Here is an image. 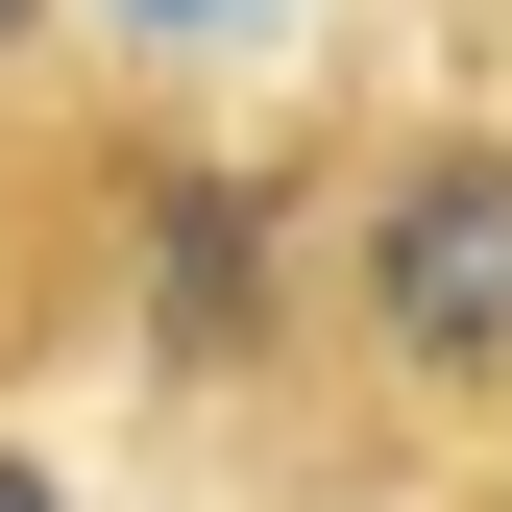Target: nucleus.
Returning <instances> with one entry per match:
<instances>
[{
    "label": "nucleus",
    "instance_id": "1",
    "mask_svg": "<svg viewBox=\"0 0 512 512\" xmlns=\"http://www.w3.org/2000/svg\"><path fill=\"white\" fill-rule=\"evenodd\" d=\"M366 317H391L439 391L512 366V147H415V171H391V220H366Z\"/></svg>",
    "mask_w": 512,
    "mask_h": 512
},
{
    "label": "nucleus",
    "instance_id": "2",
    "mask_svg": "<svg viewBox=\"0 0 512 512\" xmlns=\"http://www.w3.org/2000/svg\"><path fill=\"white\" fill-rule=\"evenodd\" d=\"M244 342H269V220L220 171H171V366H244Z\"/></svg>",
    "mask_w": 512,
    "mask_h": 512
},
{
    "label": "nucleus",
    "instance_id": "3",
    "mask_svg": "<svg viewBox=\"0 0 512 512\" xmlns=\"http://www.w3.org/2000/svg\"><path fill=\"white\" fill-rule=\"evenodd\" d=\"M122 25H220V0H122Z\"/></svg>",
    "mask_w": 512,
    "mask_h": 512
},
{
    "label": "nucleus",
    "instance_id": "4",
    "mask_svg": "<svg viewBox=\"0 0 512 512\" xmlns=\"http://www.w3.org/2000/svg\"><path fill=\"white\" fill-rule=\"evenodd\" d=\"M0 512H49V464H0Z\"/></svg>",
    "mask_w": 512,
    "mask_h": 512
},
{
    "label": "nucleus",
    "instance_id": "5",
    "mask_svg": "<svg viewBox=\"0 0 512 512\" xmlns=\"http://www.w3.org/2000/svg\"><path fill=\"white\" fill-rule=\"evenodd\" d=\"M0 25H25V0H0Z\"/></svg>",
    "mask_w": 512,
    "mask_h": 512
}]
</instances>
